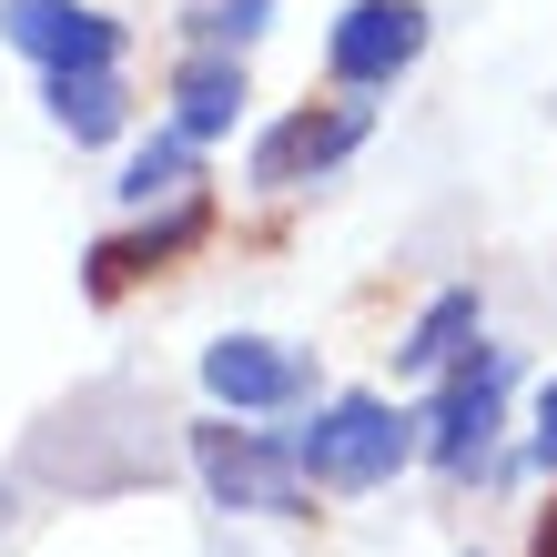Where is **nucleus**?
Instances as JSON below:
<instances>
[{"mask_svg":"<svg viewBox=\"0 0 557 557\" xmlns=\"http://www.w3.org/2000/svg\"><path fill=\"white\" fill-rule=\"evenodd\" d=\"M41 102H51V122L72 143H112L122 112H133V91H122L112 61H91V72H41Z\"/></svg>","mask_w":557,"mask_h":557,"instance_id":"nucleus-9","label":"nucleus"},{"mask_svg":"<svg viewBox=\"0 0 557 557\" xmlns=\"http://www.w3.org/2000/svg\"><path fill=\"white\" fill-rule=\"evenodd\" d=\"M0 41L41 72H91V61H122V21L91 0H0Z\"/></svg>","mask_w":557,"mask_h":557,"instance_id":"nucleus-6","label":"nucleus"},{"mask_svg":"<svg viewBox=\"0 0 557 557\" xmlns=\"http://www.w3.org/2000/svg\"><path fill=\"white\" fill-rule=\"evenodd\" d=\"M203 234H213V203L193 193V203H183L173 223H152V234H133V244H102V253H91V294L112 305V294L133 284V274H152L162 253H183V244H203Z\"/></svg>","mask_w":557,"mask_h":557,"instance_id":"nucleus-11","label":"nucleus"},{"mask_svg":"<svg viewBox=\"0 0 557 557\" xmlns=\"http://www.w3.org/2000/svg\"><path fill=\"white\" fill-rule=\"evenodd\" d=\"M425 0H345L335 30H324V82L335 91H385L425 61Z\"/></svg>","mask_w":557,"mask_h":557,"instance_id":"nucleus-4","label":"nucleus"},{"mask_svg":"<svg viewBox=\"0 0 557 557\" xmlns=\"http://www.w3.org/2000/svg\"><path fill=\"white\" fill-rule=\"evenodd\" d=\"M314 385V366L294 345H274V335H223V345H203V396L213 406H234V416H274V406H294Z\"/></svg>","mask_w":557,"mask_h":557,"instance_id":"nucleus-7","label":"nucleus"},{"mask_svg":"<svg viewBox=\"0 0 557 557\" xmlns=\"http://www.w3.org/2000/svg\"><path fill=\"white\" fill-rule=\"evenodd\" d=\"M366 133H375V112L355 102V91H345V102H305V112H284L274 133L253 143V183H264V193H294V183L335 173V162L366 143Z\"/></svg>","mask_w":557,"mask_h":557,"instance_id":"nucleus-5","label":"nucleus"},{"mask_svg":"<svg viewBox=\"0 0 557 557\" xmlns=\"http://www.w3.org/2000/svg\"><path fill=\"white\" fill-rule=\"evenodd\" d=\"M528 557H557V507H547L537 528H528Z\"/></svg>","mask_w":557,"mask_h":557,"instance_id":"nucleus-15","label":"nucleus"},{"mask_svg":"<svg viewBox=\"0 0 557 557\" xmlns=\"http://www.w3.org/2000/svg\"><path fill=\"white\" fill-rule=\"evenodd\" d=\"M476 324H486V305H476V284H446L436 305H425V314L406 324V345H396V366H406V375H446L456 355L476 345Z\"/></svg>","mask_w":557,"mask_h":557,"instance_id":"nucleus-10","label":"nucleus"},{"mask_svg":"<svg viewBox=\"0 0 557 557\" xmlns=\"http://www.w3.org/2000/svg\"><path fill=\"white\" fill-rule=\"evenodd\" d=\"M264 21H274V0H193V11H183L193 51H253Z\"/></svg>","mask_w":557,"mask_h":557,"instance_id":"nucleus-12","label":"nucleus"},{"mask_svg":"<svg viewBox=\"0 0 557 557\" xmlns=\"http://www.w3.org/2000/svg\"><path fill=\"white\" fill-rule=\"evenodd\" d=\"M416 456H425V416L385 406V396H335V406H314L294 425V467L324 497H366V486L406 476Z\"/></svg>","mask_w":557,"mask_h":557,"instance_id":"nucleus-1","label":"nucleus"},{"mask_svg":"<svg viewBox=\"0 0 557 557\" xmlns=\"http://www.w3.org/2000/svg\"><path fill=\"white\" fill-rule=\"evenodd\" d=\"M528 456L557 476V375H547V396H537V436H528Z\"/></svg>","mask_w":557,"mask_h":557,"instance_id":"nucleus-14","label":"nucleus"},{"mask_svg":"<svg viewBox=\"0 0 557 557\" xmlns=\"http://www.w3.org/2000/svg\"><path fill=\"white\" fill-rule=\"evenodd\" d=\"M193 152H203V143H183V133H162V143H143L133 162H122V203H162V193H183V173H193Z\"/></svg>","mask_w":557,"mask_h":557,"instance_id":"nucleus-13","label":"nucleus"},{"mask_svg":"<svg viewBox=\"0 0 557 557\" xmlns=\"http://www.w3.org/2000/svg\"><path fill=\"white\" fill-rule=\"evenodd\" d=\"M193 476H203V497L234 507V517H314L305 507V467H294V436H253V425L203 416L193 425Z\"/></svg>","mask_w":557,"mask_h":557,"instance_id":"nucleus-2","label":"nucleus"},{"mask_svg":"<svg viewBox=\"0 0 557 557\" xmlns=\"http://www.w3.org/2000/svg\"><path fill=\"white\" fill-rule=\"evenodd\" d=\"M253 102V82H244V51H193L183 72H173V133L183 143H223L244 122Z\"/></svg>","mask_w":557,"mask_h":557,"instance_id":"nucleus-8","label":"nucleus"},{"mask_svg":"<svg viewBox=\"0 0 557 557\" xmlns=\"http://www.w3.org/2000/svg\"><path fill=\"white\" fill-rule=\"evenodd\" d=\"M507 385H517L507 345L446 366V396L425 406V467H436V476H476L486 467V446H497V425H507Z\"/></svg>","mask_w":557,"mask_h":557,"instance_id":"nucleus-3","label":"nucleus"}]
</instances>
